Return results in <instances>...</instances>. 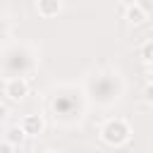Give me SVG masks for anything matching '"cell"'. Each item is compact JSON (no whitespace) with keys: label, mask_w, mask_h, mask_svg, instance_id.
I'll list each match as a JSON object with an SVG mask.
<instances>
[{"label":"cell","mask_w":153,"mask_h":153,"mask_svg":"<svg viewBox=\"0 0 153 153\" xmlns=\"http://www.w3.org/2000/svg\"><path fill=\"white\" fill-rule=\"evenodd\" d=\"M129 124L124 122V120H108L105 124H103V129H100V136H103V141L105 143H110V146H120V143H124L127 139H129Z\"/></svg>","instance_id":"6da1fadb"},{"label":"cell","mask_w":153,"mask_h":153,"mask_svg":"<svg viewBox=\"0 0 153 153\" xmlns=\"http://www.w3.org/2000/svg\"><path fill=\"white\" fill-rule=\"evenodd\" d=\"M143 96H146V100H148V103H153V84H148V86L143 88Z\"/></svg>","instance_id":"ba28073f"},{"label":"cell","mask_w":153,"mask_h":153,"mask_svg":"<svg viewBox=\"0 0 153 153\" xmlns=\"http://www.w3.org/2000/svg\"><path fill=\"white\" fill-rule=\"evenodd\" d=\"M45 153H55V151H45Z\"/></svg>","instance_id":"8fae6325"},{"label":"cell","mask_w":153,"mask_h":153,"mask_svg":"<svg viewBox=\"0 0 153 153\" xmlns=\"http://www.w3.org/2000/svg\"><path fill=\"white\" fill-rule=\"evenodd\" d=\"M24 136H26V134H24V129H22L19 124H14V127H10V129H7V139H5V141H7V143H12V146H17V143H22V141H24Z\"/></svg>","instance_id":"8992f818"},{"label":"cell","mask_w":153,"mask_h":153,"mask_svg":"<svg viewBox=\"0 0 153 153\" xmlns=\"http://www.w3.org/2000/svg\"><path fill=\"white\" fill-rule=\"evenodd\" d=\"M5 96L10 100H24L29 96V81L24 76H12L7 84H5Z\"/></svg>","instance_id":"7a4b0ae2"},{"label":"cell","mask_w":153,"mask_h":153,"mask_svg":"<svg viewBox=\"0 0 153 153\" xmlns=\"http://www.w3.org/2000/svg\"><path fill=\"white\" fill-rule=\"evenodd\" d=\"M19 127L24 129V134H26V136H38V134H43L45 122H43V117H41V115H26V117L22 120V124H19Z\"/></svg>","instance_id":"3957f363"},{"label":"cell","mask_w":153,"mask_h":153,"mask_svg":"<svg viewBox=\"0 0 153 153\" xmlns=\"http://www.w3.org/2000/svg\"><path fill=\"white\" fill-rule=\"evenodd\" d=\"M7 115H10L7 105H5V103H0V122H5V120H7Z\"/></svg>","instance_id":"9c48e42d"},{"label":"cell","mask_w":153,"mask_h":153,"mask_svg":"<svg viewBox=\"0 0 153 153\" xmlns=\"http://www.w3.org/2000/svg\"><path fill=\"white\" fill-rule=\"evenodd\" d=\"M122 10H124V17H127L131 24H143V22H146V17H148V12L141 7V2H129V5H122Z\"/></svg>","instance_id":"277c9868"},{"label":"cell","mask_w":153,"mask_h":153,"mask_svg":"<svg viewBox=\"0 0 153 153\" xmlns=\"http://www.w3.org/2000/svg\"><path fill=\"white\" fill-rule=\"evenodd\" d=\"M141 60L143 62H153V41H146L143 45H141Z\"/></svg>","instance_id":"52a82bcc"},{"label":"cell","mask_w":153,"mask_h":153,"mask_svg":"<svg viewBox=\"0 0 153 153\" xmlns=\"http://www.w3.org/2000/svg\"><path fill=\"white\" fill-rule=\"evenodd\" d=\"M12 148H14V146H12V143H7V141H2V143H0V153H12Z\"/></svg>","instance_id":"30bf717a"},{"label":"cell","mask_w":153,"mask_h":153,"mask_svg":"<svg viewBox=\"0 0 153 153\" xmlns=\"http://www.w3.org/2000/svg\"><path fill=\"white\" fill-rule=\"evenodd\" d=\"M60 10H62V2H57V0H38L36 2V12L43 14V17H53Z\"/></svg>","instance_id":"5b68a950"}]
</instances>
